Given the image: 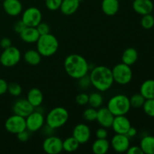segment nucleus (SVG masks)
Instances as JSON below:
<instances>
[{"mask_svg": "<svg viewBox=\"0 0 154 154\" xmlns=\"http://www.w3.org/2000/svg\"><path fill=\"white\" fill-rule=\"evenodd\" d=\"M26 99L35 108L40 107L44 100V96L41 90L36 87L30 89L27 93Z\"/></svg>", "mask_w": 154, "mask_h": 154, "instance_id": "obj_20", "label": "nucleus"}, {"mask_svg": "<svg viewBox=\"0 0 154 154\" xmlns=\"http://www.w3.org/2000/svg\"><path fill=\"white\" fill-rule=\"evenodd\" d=\"M79 1H80V2H81V1H82V0H79Z\"/></svg>", "mask_w": 154, "mask_h": 154, "instance_id": "obj_47", "label": "nucleus"}, {"mask_svg": "<svg viewBox=\"0 0 154 154\" xmlns=\"http://www.w3.org/2000/svg\"><path fill=\"white\" fill-rule=\"evenodd\" d=\"M118 1H119V2H120V0H118Z\"/></svg>", "mask_w": 154, "mask_h": 154, "instance_id": "obj_48", "label": "nucleus"}, {"mask_svg": "<svg viewBox=\"0 0 154 154\" xmlns=\"http://www.w3.org/2000/svg\"><path fill=\"white\" fill-rule=\"evenodd\" d=\"M107 108L114 116L126 115L131 108L129 98L124 94L115 95L109 99Z\"/></svg>", "mask_w": 154, "mask_h": 154, "instance_id": "obj_4", "label": "nucleus"}, {"mask_svg": "<svg viewBox=\"0 0 154 154\" xmlns=\"http://www.w3.org/2000/svg\"><path fill=\"white\" fill-rule=\"evenodd\" d=\"M35 110V108L26 99H19L14 103L12 111L14 114L21 117H26Z\"/></svg>", "mask_w": 154, "mask_h": 154, "instance_id": "obj_14", "label": "nucleus"}, {"mask_svg": "<svg viewBox=\"0 0 154 154\" xmlns=\"http://www.w3.org/2000/svg\"><path fill=\"white\" fill-rule=\"evenodd\" d=\"M138 59V54L136 49L133 48H128L123 51L122 54V63L132 66L135 64Z\"/></svg>", "mask_w": 154, "mask_h": 154, "instance_id": "obj_24", "label": "nucleus"}, {"mask_svg": "<svg viewBox=\"0 0 154 154\" xmlns=\"http://www.w3.org/2000/svg\"><path fill=\"white\" fill-rule=\"evenodd\" d=\"M63 0H45V5L50 11H57L60 9Z\"/></svg>", "mask_w": 154, "mask_h": 154, "instance_id": "obj_35", "label": "nucleus"}, {"mask_svg": "<svg viewBox=\"0 0 154 154\" xmlns=\"http://www.w3.org/2000/svg\"><path fill=\"white\" fill-rule=\"evenodd\" d=\"M111 144L107 138H97L92 144V151L95 154H105L109 150Z\"/></svg>", "mask_w": 154, "mask_h": 154, "instance_id": "obj_23", "label": "nucleus"}, {"mask_svg": "<svg viewBox=\"0 0 154 154\" xmlns=\"http://www.w3.org/2000/svg\"><path fill=\"white\" fill-rule=\"evenodd\" d=\"M141 25L144 29H150L154 26V17L151 14L143 15L141 20Z\"/></svg>", "mask_w": 154, "mask_h": 154, "instance_id": "obj_31", "label": "nucleus"}, {"mask_svg": "<svg viewBox=\"0 0 154 154\" xmlns=\"http://www.w3.org/2000/svg\"><path fill=\"white\" fill-rule=\"evenodd\" d=\"M69 111L63 107H56L47 114L45 123L54 129L61 128L69 120Z\"/></svg>", "mask_w": 154, "mask_h": 154, "instance_id": "obj_5", "label": "nucleus"}, {"mask_svg": "<svg viewBox=\"0 0 154 154\" xmlns=\"http://www.w3.org/2000/svg\"><path fill=\"white\" fill-rule=\"evenodd\" d=\"M126 135H127L129 138H133V137H135V135H137V129H135V128L131 126V127L129 128V130H128V132H126Z\"/></svg>", "mask_w": 154, "mask_h": 154, "instance_id": "obj_46", "label": "nucleus"}, {"mask_svg": "<svg viewBox=\"0 0 154 154\" xmlns=\"http://www.w3.org/2000/svg\"><path fill=\"white\" fill-rule=\"evenodd\" d=\"M21 59V53L17 48L11 46L3 50L0 55V63L5 67H13L18 64Z\"/></svg>", "mask_w": 154, "mask_h": 154, "instance_id": "obj_7", "label": "nucleus"}, {"mask_svg": "<svg viewBox=\"0 0 154 154\" xmlns=\"http://www.w3.org/2000/svg\"><path fill=\"white\" fill-rule=\"evenodd\" d=\"M36 48L42 57H49L54 55L59 49V42L51 33L40 35L36 42Z\"/></svg>", "mask_w": 154, "mask_h": 154, "instance_id": "obj_3", "label": "nucleus"}, {"mask_svg": "<svg viewBox=\"0 0 154 154\" xmlns=\"http://www.w3.org/2000/svg\"><path fill=\"white\" fill-rule=\"evenodd\" d=\"M64 69L69 77L78 80L88 75L90 64L84 57L73 54L65 59Z\"/></svg>", "mask_w": 154, "mask_h": 154, "instance_id": "obj_1", "label": "nucleus"}, {"mask_svg": "<svg viewBox=\"0 0 154 154\" xmlns=\"http://www.w3.org/2000/svg\"><path fill=\"white\" fill-rule=\"evenodd\" d=\"M103 96L99 92H93L89 95L88 104L90 107L94 108H99L103 104Z\"/></svg>", "mask_w": 154, "mask_h": 154, "instance_id": "obj_29", "label": "nucleus"}, {"mask_svg": "<svg viewBox=\"0 0 154 154\" xmlns=\"http://www.w3.org/2000/svg\"><path fill=\"white\" fill-rule=\"evenodd\" d=\"M139 146L144 153L154 154V136L146 135L143 137Z\"/></svg>", "mask_w": 154, "mask_h": 154, "instance_id": "obj_27", "label": "nucleus"}, {"mask_svg": "<svg viewBox=\"0 0 154 154\" xmlns=\"http://www.w3.org/2000/svg\"><path fill=\"white\" fill-rule=\"evenodd\" d=\"M0 46H1L2 48H3V50L6 49V48L11 46V39L9 38H3L0 41Z\"/></svg>", "mask_w": 154, "mask_h": 154, "instance_id": "obj_45", "label": "nucleus"}, {"mask_svg": "<svg viewBox=\"0 0 154 154\" xmlns=\"http://www.w3.org/2000/svg\"><path fill=\"white\" fill-rule=\"evenodd\" d=\"M2 6L5 13L12 17L17 16L23 11V5L20 0H4Z\"/></svg>", "mask_w": 154, "mask_h": 154, "instance_id": "obj_18", "label": "nucleus"}, {"mask_svg": "<svg viewBox=\"0 0 154 154\" xmlns=\"http://www.w3.org/2000/svg\"><path fill=\"white\" fill-rule=\"evenodd\" d=\"M45 123V118L43 113L37 111L35 108L34 111L26 117V129L30 132H35L41 130Z\"/></svg>", "mask_w": 154, "mask_h": 154, "instance_id": "obj_8", "label": "nucleus"}, {"mask_svg": "<svg viewBox=\"0 0 154 154\" xmlns=\"http://www.w3.org/2000/svg\"><path fill=\"white\" fill-rule=\"evenodd\" d=\"M140 93L145 99H154V80L148 79L144 81L140 87Z\"/></svg>", "mask_w": 154, "mask_h": 154, "instance_id": "obj_26", "label": "nucleus"}, {"mask_svg": "<svg viewBox=\"0 0 154 154\" xmlns=\"http://www.w3.org/2000/svg\"><path fill=\"white\" fill-rule=\"evenodd\" d=\"M17 138L20 142H26L30 138V132L27 129L17 134Z\"/></svg>", "mask_w": 154, "mask_h": 154, "instance_id": "obj_39", "label": "nucleus"}, {"mask_svg": "<svg viewBox=\"0 0 154 154\" xmlns=\"http://www.w3.org/2000/svg\"><path fill=\"white\" fill-rule=\"evenodd\" d=\"M131 126L132 125L130 120L126 117V115H119L114 117L111 128L115 133L126 135Z\"/></svg>", "mask_w": 154, "mask_h": 154, "instance_id": "obj_16", "label": "nucleus"}, {"mask_svg": "<svg viewBox=\"0 0 154 154\" xmlns=\"http://www.w3.org/2000/svg\"><path fill=\"white\" fill-rule=\"evenodd\" d=\"M19 35L21 40L28 44L36 43L40 37L36 27L26 26Z\"/></svg>", "mask_w": 154, "mask_h": 154, "instance_id": "obj_19", "label": "nucleus"}, {"mask_svg": "<svg viewBox=\"0 0 154 154\" xmlns=\"http://www.w3.org/2000/svg\"><path fill=\"white\" fill-rule=\"evenodd\" d=\"M142 108L147 116L154 117V99H146Z\"/></svg>", "mask_w": 154, "mask_h": 154, "instance_id": "obj_34", "label": "nucleus"}, {"mask_svg": "<svg viewBox=\"0 0 154 154\" xmlns=\"http://www.w3.org/2000/svg\"><path fill=\"white\" fill-rule=\"evenodd\" d=\"M41 130H42V132H43L44 135H45V136H50V135H54V130L55 129H53V128H51V126H49L48 125H44L43 127L41 129Z\"/></svg>", "mask_w": 154, "mask_h": 154, "instance_id": "obj_43", "label": "nucleus"}, {"mask_svg": "<svg viewBox=\"0 0 154 154\" xmlns=\"http://www.w3.org/2000/svg\"><path fill=\"white\" fill-rule=\"evenodd\" d=\"M132 8L137 14L143 16L152 13L154 5L151 0H134Z\"/></svg>", "mask_w": 154, "mask_h": 154, "instance_id": "obj_17", "label": "nucleus"}, {"mask_svg": "<svg viewBox=\"0 0 154 154\" xmlns=\"http://www.w3.org/2000/svg\"><path fill=\"white\" fill-rule=\"evenodd\" d=\"M83 117H84V120H87L88 122H93L96 120V117H97V110L96 108H87V109L84 110V113H83Z\"/></svg>", "mask_w": 154, "mask_h": 154, "instance_id": "obj_33", "label": "nucleus"}, {"mask_svg": "<svg viewBox=\"0 0 154 154\" xmlns=\"http://www.w3.org/2000/svg\"><path fill=\"white\" fill-rule=\"evenodd\" d=\"M108 135V130L105 127H99L96 132V136L97 138H107Z\"/></svg>", "mask_w": 154, "mask_h": 154, "instance_id": "obj_41", "label": "nucleus"}, {"mask_svg": "<svg viewBox=\"0 0 154 154\" xmlns=\"http://www.w3.org/2000/svg\"><path fill=\"white\" fill-rule=\"evenodd\" d=\"M5 128L7 132L17 135L19 132L26 129V118L14 114L6 120L5 123Z\"/></svg>", "mask_w": 154, "mask_h": 154, "instance_id": "obj_9", "label": "nucleus"}, {"mask_svg": "<svg viewBox=\"0 0 154 154\" xmlns=\"http://www.w3.org/2000/svg\"><path fill=\"white\" fill-rule=\"evenodd\" d=\"M111 71L114 81L120 85H126L132 81L133 74L131 66L125 63H118L114 66Z\"/></svg>", "mask_w": 154, "mask_h": 154, "instance_id": "obj_6", "label": "nucleus"}, {"mask_svg": "<svg viewBox=\"0 0 154 154\" xmlns=\"http://www.w3.org/2000/svg\"><path fill=\"white\" fill-rule=\"evenodd\" d=\"M89 95L86 93H81L75 97V102L78 105H85L88 104Z\"/></svg>", "mask_w": 154, "mask_h": 154, "instance_id": "obj_36", "label": "nucleus"}, {"mask_svg": "<svg viewBox=\"0 0 154 154\" xmlns=\"http://www.w3.org/2000/svg\"><path fill=\"white\" fill-rule=\"evenodd\" d=\"M22 91V87L17 83L12 82L11 84H8V92L10 93L11 96L18 97L21 95Z\"/></svg>", "mask_w": 154, "mask_h": 154, "instance_id": "obj_32", "label": "nucleus"}, {"mask_svg": "<svg viewBox=\"0 0 154 154\" xmlns=\"http://www.w3.org/2000/svg\"><path fill=\"white\" fill-rule=\"evenodd\" d=\"M26 27V26L23 22L22 20H19L14 24V30L15 32L18 33V34H20Z\"/></svg>", "mask_w": 154, "mask_h": 154, "instance_id": "obj_40", "label": "nucleus"}, {"mask_svg": "<svg viewBox=\"0 0 154 154\" xmlns=\"http://www.w3.org/2000/svg\"><path fill=\"white\" fill-rule=\"evenodd\" d=\"M21 20L26 26L36 27L42 20V13L38 8L29 7L22 14Z\"/></svg>", "mask_w": 154, "mask_h": 154, "instance_id": "obj_10", "label": "nucleus"}, {"mask_svg": "<svg viewBox=\"0 0 154 154\" xmlns=\"http://www.w3.org/2000/svg\"><path fill=\"white\" fill-rule=\"evenodd\" d=\"M115 116L109 111L108 108H99L97 110V117L96 121L102 127H105L106 129L111 128L113 121Z\"/></svg>", "mask_w": 154, "mask_h": 154, "instance_id": "obj_15", "label": "nucleus"}, {"mask_svg": "<svg viewBox=\"0 0 154 154\" xmlns=\"http://www.w3.org/2000/svg\"><path fill=\"white\" fill-rule=\"evenodd\" d=\"M81 2L79 0H63L60 10L63 14L69 16L78 11Z\"/></svg>", "mask_w": 154, "mask_h": 154, "instance_id": "obj_21", "label": "nucleus"}, {"mask_svg": "<svg viewBox=\"0 0 154 154\" xmlns=\"http://www.w3.org/2000/svg\"><path fill=\"white\" fill-rule=\"evenodd\" d=\"M102 10L107 16H114L118 12L120 4L118 0H102Z\"/></svg>", "mask_w": 154, "mask_h": 154, "instance_id": "obj_22", "label": "nucleus"}, {"mask_svg": "<svg viewBox=\"0 0 154 154\" xmlns=\"http://www.w3.org/2000/svg\"><path fill=\"white\" fill-rule=\"evenodd\" d=\"M145 98L141 94V93H135L129 98V102H130L131 108H142L144 102H145Z\"/></svg>", "mask_w": 154, "mask_h": 154, "instance_id": "obj_30", "label": "nucleus"}, {"mask_svg": "<svg viewBox=\"0 0 154 154\" xmlns=\"http://www.w3.org/2000/svg\"><path fill=\"white\" fill-rule=\"evenodd\" d=\"M126 153L128 154H144L140 146H130Z\"/></svg>", "mask_w": 154, "mask_h": 154, "instance_id": "obj_42", "label": "nucleus"}, {"mask_svg": "<svg viewBox=\"0 0 154 154\" xmlns=\"http://www.w3.org/2000/svg\"><path fill=\"white\" fill-rule=\"evenodd\" d=\"M78 80V86L82 90H87L90 85H91V82H90V76L88 75H85V76L82 77V78H79Z\"/></svg>", "mask_w": 154, "mask_h": 154, "instance_id": "obj_37", "label": "nucleus"}, {"mask_svg": "<svg viewBox=\"0 0 154 154\" xmlns=\"http://www.w3.org/2000/svg\"><path fill=\"white\" fill-rule=\"evenodd\" d=\"M36 29H37L38 32L40 35L50 33V26L48 23H46L41 22L40 23L36 26Z\"/></svg>", "mask_w": 154, "mask_h": 154, "instance_id": "obj_38", "label": "nucleus"}, {"mask_svg": "<svg viewBox=\"0 0 154 154\" xmlns=\"http://www.w3.org/2000/svg\"><path fill=\"white\" fill-rule=\"evenodd\" d=\"M80 146V143L74 138L71 136L63 141V150L68 153H72L76 151Z\"/></svg>", "mask_w": 154, "mask_h": 154, "instance_id": "obj_28", "label": "nucleus"}, {"mask_svg": "<svg viewBox=\"0 0 154 154\" xmlns=\"http://www.w3.org/2000/svg\"><path fill=\"white\" fill-rule=\"evenodd\" d=\"M42 55L39 54L37 50L33 49L26 51L23 55V59L26 63L33 66L40 64L41 61H42Z\"/></svg>", "mask_w": 154, "mask_h": 154, "instance_id": "obj_25", "label": "nucleus"}, {"mask_svg": "<svg viewBox=\"0 0 154 154\" xmlns=\"http://www.w3.org/2000/svg\"><path fill=\"white\" fill-rule=\"evenodd\" d=\"M89 76L91 85L99 92L107 91L114 83L112 71L105 66H98L93 68Z\"/></svg>", "mask_w": 154, "mask_h": 154, "instance_id": "obj_2", "label": "nucleus"}, {"mask_svg": "<svg viewBox=\"0 0 154 154\" xmlns=\"http://www.w3.org/2000/svg\"><path fill=\"white\" fill-rule=\"evenodd\" d=\"M72 136L80 143L84 144L88 142L91 137V130L89 126L84 123H78L73 129Z\"/></svg>", "mask_w": 154, "mask_h": 154, "instance_id": "obj_13", "label": "nucleus"}, {"mask_svg": "<svg viewBox=\"0 0 154 154\" xmlns=\"http://www.w3.org/2000/svg\"><path fill=\"white\" fill-rule=\"evenodd\" d=\"M42 148L48 154H58L63 150V141L54 135L47 136L43 141Z\"/></svg>", "mask_w": 154, "mask_h": 154, "instance_id": "obj_11", "label": "nucleus"}, {"mask_svg": "<svg viewBox=\"0 0 154 154\" xmlns=\"http://www.w3.org/2000/svg\"><path fill=\"white\" fill-rule=\"evenodd\" d=\"M8 84L5 80L0 78V96L4 95L6 92H8Z\"/></svg>", "mask_w": 154, "mask_h": 154, "instance_id": "obj_44", "label": "nucleus"}, {"mask_svg": "<svg viewBox=\"0 0 154 154\" xmlns=\"http://www.w3.org/2000/svg\"><path fill=\"white\" fill-rule=\"evenodd\" d=\"M130 138L124 134H117L113 136L110 142L113 150L117 153H126L130 147Z\"/></svg>", "mask_w": 154, "mask_h": 154, "instance_id": "obj_12", "label": "nucleus"}]
</instances>
